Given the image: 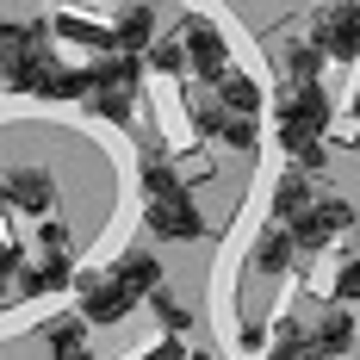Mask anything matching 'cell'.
Segmentation results:
<instances>
[{
  "instance_id": "cell-32",
  "label": "cell",
  "mask_w": 360,
  "mask_h": 360,
  "mask_svg": "<svg viewBox=\"0 0 360 360\" xmlns=\"http://www.w3.org/2000/svg\"><path fill=\"white\" fill-rule=\"evenodd\" d=\"M311 360H329V354H311Z\"/></svg>"
},
{
  "instance_id": "cell-6",
  "label": "cell",
  "mask_w": 360,
  "mask_h": 360,
  "mask_svg": "<svg viewBox=\"0 0 360 360\" xmlns=\"http://www.w3.org/2000/svg\"><path fill=\"white\" fill-rule=\"evenodd\" d=\"M180 56H186V69L199 75V81H217V75L230 69V63H224V37H217V25H205V19H186Z\"/></svg>"
},
{
  "instance_id": "cell-33",
  "label": "cell",
  "mask_w": 360,
  "mask_h": 360,
  "mask_svg": "<svg viewBox=\"0 0 360 360\" xmlns=\"http://www.w3.org/2000/svg\"><path fill=\"white\" fill-rule=\"evenodd\" d=\"M81 360H94V354H81Z\"/></svg>"
},
{
  "instance_id": "cell-18",
  "label": "cell",
  "mask_w": 360,
  "mask_h": 360,
  "mask_svg": "<svg viewBox=\"0 0 360 360\" xmlns=\"http://www.w3.org/2000/svg\"><path fill=\"white\" fill-rule=\"evenodd\" d=\"M143 304H149V311H155V323L168 329V342H174V335H186V329H193V311H186V304H180L174 292H162V286H155V292H143Z\"/></svg>"
},
{
  "instance_id": "cell-25",
  "label": "cell",
  "mask_w": 360,
  "mask_h": 360,
  "mask_svg": "<svg viewBox=\"0 0 360 360\" xmlns=\"http://www.w3.org/2000/svg\"><path fill=\"white\" fill-rule=\"evenodd\" d=\"M354 298H360V267H354V255H342V274H335V304L348 311Z\"/></svg>"
},
{
  "instance_id": "cell-31",
  "label": "cell",
  "mask_w": 360,
  "mask_h": 360,
  "mask_svg": "<svg viewBox=\"0 0 360 360\" xmlns=\"http://www.w3.org/2000/svg\"><path fill=\"white\" fill-rule=\"evenodd\" d=\"M0 304H6V280H0Z\"/></svg>"
},
{
  "instance_id": "cell-10",
  "label": "cell",
  "mask_w": 360,
  "mask_h": 360,
  "mask_svg": "<svg viewBox=\"0 0 360 360\" xmlns=\"http://www.w3.org/2000/svg\"><path fill=\"white\" fill-rule=\"evenodd\" d=\"M304 342H311V354L342 360V354H348V342H354V311H342V304H335L317 329H304Z\"/></svg>"
},
{
  "instance_id": "cell-1",
  "label": "cell",
  "mask_w": 360,
  "mask_h": 360,
  "mask_svg": "<svg viewBox=\"0 0 360 360\" xmlns=\"http://www.w3.org/2000/svg\"><path fill=\"white\" fill-rule=\"evenodd\" d=\"M44 19H25V25H13V32H0V81L13 87V94H50V44L37 37Z\"/></svg>"
},
{
  "instance_id": "cell-20",
  "label": "cell",
  "mask_w": 360,
  "mask_h": 360,
  "mask_svg": "<svg viewBox=\"0 0 360 360\" xmlns=\"http://www.w3.org/2000/svg\"><path fill=\"white\" fill-rule=\"evenodd\" d=\"M267 354H274V360H311V342H304V329L292 323V317H280V323H274V342H267Z\"/></svg>"
},
{
  "instance_id": "cell-29",
  "label": "cell",
  "mask_w": 360,
  "mask_h": 360,
  "mask_svg": "<svg viewBox=\"0 0 360 360\" xmlns=\"http://www.w3.org/2000/svg\"><path fill=\"white\" fill-rule=\"evenodd\" d=\"M143 360H186V342H155Z\"/></svg>"
},
{
  "instance_id": "cell-17",
  "label": "cell",
  "mask_w": 360,
  "mask_h": 360,
  "mask_svg": "<svg viewBox=\"0 0 360 360\" xmlns=\"http://www.w3.org/2000/svg\"><path fill=\"white\" fill-rule=\"evenodd\" d=\"M311 224L323 230L329 243H335V236H348V224H354V199H342V193H323V199H311Z\"/></svg>"
},
{
  "instance_id": "cell-9",
  "label": "cell",
  "mask_w": 360,
  "mask_h": 360,
  "mask_svg": "<svg viewBox=\"0 0 360 360\" xmlns=\"http://www.w3.org/2000/svg\"><path fill=\"white\" fill-rule=\"evenodd\" d=\"M149 44H155V13H149V6H124V13L112 19V50L131 56V50H149Z\"/></svg>"
},
{
  "instance_id": "cell-30",
  "label": "cell",
  "mask_w": 360,
  "mask_h": 360,
  "mask_svg": "<svg viewBox=\"0 0 360 360\" xmlns=\"http://www.w3.org/2000/svg\"><path fill=\"white\" fill-rule=\"evenodd\" d=\"M19 267H25L19 249H13V243H0V280H6V274H19Z\"/></svg>"
},
{
  "instance_id": "cell-5",
  "label": "cell",
  "mask_w": 360,
  "mask_h": 360,
  "mask_svg": "<svg viewBox=\"0 0 360 360\" xmlns=\"http://www.w3.org/2000/svg\"><path fill=\"white\" fill-rule=\"evenodd\" d=\"M317 56H335V63H354L360 50V13L348 6V0H335V6H323L317 13Z\"/></svg>"
},
{
  "instance_id": "cell-11",
  "label": "cell",
  "mask_w": 360,
  "mask_h": 360,
  "mask_svg": "<svg viewBox=\"0 0 360 360\" xmlns=\"http://www.w3.org/2000/svg\"><path fill=\"white\" fill-rule=\"evenodd\" d=\"M212 87H217V100H224V106H217L224 118H255V112H261V87H255L249 75L224 69V75L212 81Z\"/></svg>"
},
{
  "instance_id": "cell-28",
  "label": "cell",
  "mask_w": 360,
  "mask_h": 360,
  "mask_svg": "<svg viewBox=\"0 0 360 360\" xmlns=\"http://www.w3.org/2000/svg\"><path fill=\"white\" fill-rule=\"evenodd\" d=\"M44 249H50V255L69 249V224H56V217H50V224H44Z\"/></svg>"
},
{
  "instance_id": "cell-23",
  "label": "cell",
  "mask_w": 360,
  "mask_h": 360,
  "mask_svg": "<svg viewBox=\"0 0 360 360\" xmlns=\"http://www.w3.org/2000/svg\"><path fill=\"white\" fill-rule=\"evenodd\" d=\"M87 94H94L87 69H56V75H50V94H44V100H87Z\"/></svg>"
},
{
  "instance_id": "cell-26",
  "label": "cell",
  "mask_w": 360,
  "mask_h": 360,
  "mask_svg": "<svg viewBox=\"0 0 360 360\" xmlns=\"http://www.w3.org/2000/svg\"><path fill=\"white\" fill-rule=\"evenodd\" d=\"M193 131H199V137H217V131H224V112H217L212 100H199V94H193Z\"/></svg>"
},
{
  "instance_id": "cell-7",
  "label": "cell",
  "mask_w": 360,
  "mask_h": 360,
  "mask_svg": "<svg viewBox=\"0 0 360 360\" xmlns=\"http://www.w3.org/2000/svg\"><path fill=\"white\" fill-rule=\"evenodd\" d=\"M274 112H280V124H292V131L323 137V124H329V94H323V87H280Z\"/></svg>"
},
{
  "instance_id": "cell-24",
  "label": "cell",
  "mask_w": 360,
  "mask_h": 360,
  "mask_svg": "<svg viewBox=\"0 0 360 360\" xmlns=\"http://www.w3.org/2000/svg\"><path fill=\"white\" fill-rule=\"evenodd\" d=\"M87 100H94V112H100V118H112V124H131V106H137V100H131V94H118V87L87 94Z\"/></svg>"
},
{
  "instance_id": "cell-16",
  "label": "cell",
  "mask_w": 360,
  "mask_h": 360,
  "mask_svg": "<svg viewBox=\"0 0 360 360\" xmlns=\"http://www.w3.org/2000/svg\"><path fill=\"white\" fill-rule=\"evenodd\" d=\"M286 87H323V56H317V44H304V37L286 44Z\"/></svg>"
},
{
  "instance_id": "cell-14",
  "label": "cell",
  "mask_w": 360,
  "mask_h": 360,
  "mask_svg": "<svg viewBox=\"0 0 360 360\" xmlns=\"http://www.w3.org/2000/svg\"><path fill=\"white\" fill-rule=\"evenodd\" d=\"M87 81H94V94H106V87H118V94H137V56H100V63H87Z\"/></svg>"
},
{
  "instance_id": "cell-12",
  "label": "cell",
  "mask_w": 360,
  "mask_h": 360,
  "mask_svg": "<svg viewBox=\"0 0 360 360\" xmlns=\"http://www.w3.org/2000/svg\"><path fill=\"white\" fill-rule=\"evenodd\" d=\"M75 286V274H69V261L63 255H44L37 267H19V292L25 298H44V292H69Z\"/></svg>"
},
{
  "instance_id": "cell-15",
  "label": "cell",
  "mask_w": 360,
  "mask_h": 360,
  "mask_svg": "<svg viewBox=\"0 0 360 360\" xmlns=\"http://www.w3.org/2000/svg\"><path fill=\"white\" fill-rule=\"evenodd\" d=\"M311 212V180L298 174V168H286V174L274 180V224H286V217H304Z\"/></svg>"
},
{
  "instance_id": "cell-19",
  "label": "cell",
  "mask_w": 360,
  "mask_h": 360,
  "mask_svg": "<svg viewBox=\"0 0 360 360\" xmlns=\"http://www.w3.org/2000/svg\"><path fill=\"white\" fill-rule=\"evenodd\" d=\"M50 354H56V360H81V354H87V323H81V317L50 323Z\"/></svg>"
},
{
  "instance_id": "cell-13",
  "label": "cell",
  "mask_w": 360,
  "mask_h": 360,
  "mask_svg": "<svg viewBox=\"0 0 360 360\" xmlns=\"http://www.w3.org/2000/svg\"><path fill=\"white\" fill-rule=\"evenodd\" d=\"M292 255H298V249H292L286 224H267V230L255 236V255H249V261H255V274H286Z\"/></svg>"
},
{
  "instance_id": "cell-4",
  "label": "cell",
  "mask_w": 360,
  "mask_h": 360,
  "mask_svg": "<svg viewBox=\"0 0 360 360\" xmlns=\"http://www.w3.org/2000/svg\"><path fill=\"white\" fill-rule=\"evenodd\" d=\"M0 205H6V212H25V217H50L56 180L44 174V168H6V174H0Z\"/></svg>"
},
{
  "instance_id": "cell-27",
  "label": "cell",
  "mask_w": 360,
  "mask_h": 360,
  "mask_svg": "<svg viewBox=\"0 0 360 360\" xmlns=\"http://www.w3.org/2000/svg\"><path fill=\"white\" fill-rule=\"evenodd\" d=\"M230 149H255V118H224V131H217Z\"/></svg>"
},
{
  "instance_id": "cell-21",
  "label": "cell",
  "mask_w": 360,
  "mask_h": 360,
  "mask_svg": "<svg viewBox=\"0 0 360 360\" xmlns=\"http://www.w3.org/2000/svg\"><path fill=\"white\" fill-rule=\"evenodd\" d=\"M56 32L75 37V44H87V50H100V56H112V32H100L94 19H75V13H63V19H56Z\"/></svg>"
},
{
  "instance_id": "cell-8",
  "label": "cell",
  "mask_w": 360,
  "mask_h": 360,
  "mask_svg": "<svg viewBox=\"0 0 360 360\" xmlns=\"http://www.w3.org/2000/svg\"><path fill=\"white\" fill-rule=\"evenodd\" d=\"M106 280H112V286H124L131 298H143V292L162 286V261H155L149 249H131V255H118V267H112Z\"/></svg>"
},
{
  "instance_id": "cell-22",
  "label": "cell",
  "mask_w": 360,
  "mask_h": 360,
  "mask_svg": "<svg viewBox=\"0 0 360 360\" xmlns=\"http://www.w3.org/2000/svg\"><path fill=\"white\" fill-rule=\"evenodd\" d=\"M143 63H149L155 75H174V81L186 75V56H180V37H155V44L143 50Z\"/></svg>"
},
{
  "instance_id": "cell-2",
  "label": "cell",
  "mask_w": 360,
  "mask_h": 360,
  "mask_svg": "<svg viewBox=\"0 0 360 360\" xmlns=\"http://www.w3.org/2000/svg\"><path fill=\"white\" fill-rule=\"evenodd\" d=\"M131 311H137V298L124 286H112L106 274H81L75 280V317L87 329H112V323H124Z\"/></svg>"
},
{
  "instance_id": "cell-3",
  "label": "cell",
  "mask_w": 360,
  "mask_h": 360,
  "mask_svg": "<svg viewBox=\"0 0 360 360\" xmlns=\"http://www.w3.org/2000/svg\"><path fill=\"white\" fill-rule=\"evenodd\" d=\"M143 217H149V230H155L162 243H199V236H205V217H199V205H193L186 186L168 193V199H149Z\"/></svg>"
}]
</instances>
